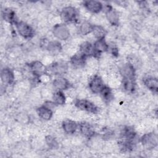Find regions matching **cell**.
I'll return each mask as SVG.
<instances>
[{
	"label": "cell",
	"mask_w": 158,
	"mask_h": 158,
	"mask_svg": "<svg viewBox=\"0 0 158 158\" xmlns=\"http://www.w3.org/2000/svg\"><path fill=\"white\" fill-rule=\"evenodd\" d=\"M60 17L65 23H75L78 19V13L75 7L72 6H67L62 9L60 12Z\"/></svg>",
	"instance_id": "6da1fadb"
},
{
	"label": "cell",
	"mask_w": 158,
	"mask_h": 158,
	"mask_svg": "<svg viewBox=\"0 0 158 158\" xmlns=\"http://www.w3.org/2000/svg\"><path fill=\"white\" fill-rule=\"evenodd\" d=\"M15 25L19 34L23 38L30 39L34 36L35 32L33 28L27 23L23 21H17Z\"/></svg>",
	"instance_id": "7a4b0ae2"
},
{
	"label": "cell",
	"mask_w": 158,
	"mask_h": 158,
	"mask_svg": "<svg viewBox=\"0 0 158 158\" xmlns=\"http://www.w3.org/2000/svg\"><path fill=\"white\" fill-rule=\"evenodd\" d=\"M54 36L60 40H67L70 36V31L68 27L62 23L56 24L52 29Z\"/></svg>",
	"instance_id": "3957f363"
},
{
	"label": "cell",
	"mask_w": 158,
	"mask_h": 158,
	"mask_svg": "<svg viewBox=\"0 0 158 158\" xmlns=\"http://www.w3.org/2000/svg\"><path fill=\"white\" fill-rule=\"evenodd\" d=\"M75 105L80 110L91 114H97L99 111L98 107L94 103L86 99H77L75 102Z\"/></svg>",
	"instance_id": "277c9868"
},
{
	"label": "cell",
	"mask_w": 158,
	"mask_h": 158,
	"mask_svg": "<svg viewBox=\"0 0 158 158\" xmlns=\"http://www.w3.org/2000/svg\"><path fill=\"white\" fill-rule=\"evenodd\" d=\"M141 142L145 148L151 149L157 146V136L152 132L146 133L141 137Z\"/></svg>",
	"instance_id": "5b68a950"
},
{
	"label": "cell",
	"mask_w": 158,
	"mask_h": 158,
	"mask_svg": "<svg viewBox=\"0 0 158 158\" xmlns=\"http://www.w3.org/2000/svg\"><path fill=\"white\" fill-rule=\"evenodd\" d=\"M104 86L102 79L97 75L92 77L89 81V88L90 90L95 94L100 93Z\"/></svg>",
	"instance_id": "8992f818"
},
{
	"label": "cell",
	"mask_w": 158,
	"mask_h": 158,
	"mask_svg": "<svg viewBox=\"0 0 158 158\" xmlns=\"http://www.w3.org/2000/svg\"><path fill=\"white\" fill-rule=\"evenodd\" d=\"M93 46V56L94 57H99V56L104 52L109 50V45L105 41L104 38L97 40Z\"/></svg>",
	"instance_id": "52a82bcc"
},
{
	"label": "cell",
	"mask_w": 158,
	"mask_h": 158,
	"mask_svg": "<svg viewBox=\"0 0 158 158\" xmlns=\"http://www.w3.org/2000/svg\"><path fill=\"white\" fill-rule=\"evenodd\" d=\"M106 16L109 23L114 26H117L119 23V16L117 12L110 5H107L105 10Z\"/></svg>",
	"instance_id": "ba28073f"
},
{
	"label": "cell",
	"mask_w": 158,
	"mask_h": 158,
	"mask_svg": "<svg viewBox=\"0 0 158 158\" xmlns=\"http://www.w3.org/2000/svg\"><path fill=\"white\" fill-rule=\"evenodd\" d=\"M120 73L123 79H135V70L133 65L130 63L125 64L121 67Z\"/></svg>",
	"instance_id": "9c48e42d"
},
{
	"label": "cell",
	"mask_w": 158,
	"mask_h": 158,
	"mask_svg": "<svg viewBox=\"0 0 158 158\" xmlns=\"http://www.w3.org/2000/svg\"><path fill=\"white\" fill-rule=\"evenodd\" d=\"M85 8L93 14L100 12L103 9L102 4L98 1H86L83 2Z\"/></svg>",
	"instance_id": "30bf717a"
},
{
	"label": "cell",
	"mask_w": 158,
	"mask_h": 158,
	"mask_svg": "<svg viewBox=\"0 0 158 158\" xmlns=\"http://www.w3.org/2000/svg\"><path fill=\"white\" fill-rule=\"evenodd\" d=\"M1 79L4 84L11 85L14 81L13 71L8 67L3 68L1 71Z\"/></svg>",
	"instance_id": "8fae6325"
},
{
	"label": "cell",
	"mask_w": 158,
	"mask_h": 158,
	"mask_svg": "<svg viewBox=\"0 0 158 158\" xmlns=\"http://www.w3.org/2000/svg\"><path fill=\"white\" fill-rule=\"evenodd\" d=\"M29 68L34 76L38 77L39 78L41 75L44 74L46 70L44 65L40 61L32 62L30 64Z\"/></svg>",
	"instance_id": "7c38bea8"
},
{
	"label": "cell",
	"mask_w": 158,
	"mask_h": 158,
	"mask_svg": "<svg viewBox=\"0 0 158 158\" xmlns=\"http://www.w3.org/2000/svg\"><path fill=\"white\" fill-rule=\"evenodd\" d=\"M80 133L86 138H91L94 135V130L93 127L88 122H81L78 124Z\"/></svg>",
	"instance_id": "4fadbf2b"
},
{
	"label": "cell",
	"mask_w": 158,
	"mask_h": 158,
	"mask_svg": "<svg viewBox=\"0 0 158 158\" xmlns=\"http://www.w3.org/2000/svg\"><path fill=\"white\" fill-rule=\"evenodd\" d=\"M36 112L38 116L44 120H49L52 117V111L51 109L48 107L46 105L41 106L37 108Z\"/></svg>",
	"instance_id": "5bb4252c"
},
{
	"label": "cell",
	"mask_w": 158,
	"mask_h": 158,
	"mask_svg": "<svg viewBox=\"0 0 158 158\" xmlns=\"http://www.w3.org/2000/svg\"><path fill=\"white\" fill-rule=\"evenodd\" d=\"M86 57L81 53L73 55L70 59V63L76 68H81L85 66L86 61Z\"/></svg>",
	"instance_id": "9a60e30c"
},
{
	"label": "cell",
	"mask_w": 158,
	"mask_h": 158,
	"mask_svg": "<svg viewBox=\"0 0 158 158\" xmlns=\"http://www.w3.org/2000/svg\"><path fill=\"white\" fill-rule=\"evenodd\" d=\"M62 127L66 133L72 134L74 133L78 128V124L73 120L67 119L62 122Z\"/></svg>",
	"instance_id": "2e32d148"
},
{
	"label": "cell",
	"mask_w": 158,
	"mask_h": 158,
	"mask_svg": "<svg viewBox=\"0 0 158 158\" xmlns=\"http://www.w3.org/2000/svg\"><path fill=\"white\" fill-rule=\"evenodd\" d=\"M143 83L144 85L149 90L153 93H156L158 89V81L157 79L153 77H147L144 78Z\"/></svg>",
	"instance_id": "e0dca14e"
},
{
	"label": "cell",
	"mask_w": 158,
	"mask_h": 158,
	"mask_svg": "<svg viewBox=\"0 0 158 158\" xmlns=\"http://www.w3.org/2000/svg\"><path fill=\"white\" fill-rule=\"evenodd\" d=\"M53 86L57 90L63 91L68 89L70 86L69 81L65 78L59 77L53 81Z\"/></svg>",
	"instance_id": "ac0fdd59"
},
{
	"label": "cell",
	"mask_w": 158,
	"mask_h": 158,
	"mask_svg": "<svg viewBox=\"0 0 158 158\" xmlns=\"http://www.w3.org/2000/svg\"><path fill=\"white\" fill-rule=\"evenodd\" d=\"M67 70V65L64 62H56L50 66V70L55 75H62L65 73Z\"/></svg>",
	"instance_id": "d6986e66"
},
{
	"label": "cell",
	"mask_w": 158,
	"mask_h": 158,
	"mask_svg": "<svg viewBox=\"0 0 158 158\" xmlns=\"http://www.w3.org/2000/svg\"><path fill=\"white\" fill-rule=\"evenodd\" d=\"M2 16L4 20H6V22L11 24L12 23L15 24V23L17 22V20H16L15 13L11 9H9V8L4 9L2 11Z\"/></svg>",
	"instance_id": "ffe728a7"
},
{
	"label": "cell",
	"mask_w": 158,
	"mask_h": 158,
	"mask_svg": "<svg viewBox=\"0 0 158 158\" xmlns=\"http://www.w3.org/2000/svg\"><path fill=\"white\" fill-rule=\"evenodd\" d=\"M80 53L84 55L86 57L93 56V46L88 41L83 43L80 46Z\"/></svg>",
	"instance_id": "44dd1931"
},
{
	"label": "cell",
	"mask_w": 158,
	"mask_h": 158,
	"mask_svg": "<svg viewBox=\"0 0 158 158\" xmlns=\"http://www.w3.org/2000/svg\"><path fill=\"white\" fill-rule=\"evenodd\" d=\"M47 50L52 54H57L62 50V46L60 42L57 41H49L46 44Z\"/></svg>",
	"instance_id": "7402d4cb"
},
{
	"label": "cell",
	"mask_w": 158,
	"mask_h": 158,
	"mask_svg": "<svg viewBox=\"0 0 158 158\" xmlns=\"http://www.w3.org/2000/svg\"><path fill=\"white\" fill-rule=\"evenodd\" d=\"M53 102L56 105H63L65 102V96L62 91L57 90L52 95Z\"/></svg>",
	"instance_id": "603a6c76"
},
{
	"label": "cell",
	"mask_w": 158,
	"mask_h": 158,
	"mask_svg": "<svg viewBox=\"0 0 158 158\" xmlns=\"http://www.w3.org/2000/svg\"><path fill=\"white\" fill-rule=\"evenodd\" d=\"M93 25L88 22H84L79 27V32L82 35H87L93 31Z\"/></svg>",
	"instance_id": "cb8c5ba5"
},
{
	"label": "cell",
	"mask_w": 158,
	"mask_h": 158,
	"mask_svg": "<svg viewBox=\"0 0 158 158\" xmlns=\"http://www.w3.org/2000/svg\"><path fill=\"white\" fill-rule=\"evenodd\" d=\"M102 98L106 102H109L112 99V93L111 89L107 86H104L100 93Z\"/></svg>",
	"instance_id": "d4e9b609"
},
{
	"label": "cell",
	"mask_w": 158,
	"mask_h": 158,
	"mask_svg": "<svg viewBox=\"0 0 158 158\" xmlns=\"http://www.w3.org/2000/svg\"><path fill=\"white\" fill-rule=\"evenodd\" d=\"M97 39L104 38L106 35V30L101 26L99 25H93V31H92Z\"/></svg>",
	"instance_id": "484cf974"
},
{
	"label": "cell",
	"mask_w": 158,
	"mask_h": 158,
	"mask_svg": "<svg viewBox=\"0 0 158 158\" xmlns=\"http://www.w3.org/2000/svg\"><path fill=\"white\" fill-rule=\"evenodd\" d=\"M45 141H46L47 145L51 149H56L58 148V143L54 137H53L51 135H48V136H46Z\"/></svg>",
	"instance_id": "4316f807"
}]
</instances>
